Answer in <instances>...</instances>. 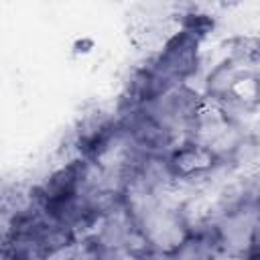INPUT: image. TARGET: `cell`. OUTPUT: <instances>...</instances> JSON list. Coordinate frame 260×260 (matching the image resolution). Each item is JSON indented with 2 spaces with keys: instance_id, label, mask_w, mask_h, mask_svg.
I'll return each mask as SVG.
<instances>
[{
  "instance_id": "6da1fadb",
  "label": "cell",
  "mask_w": 260,
  "mask_h": 260,
  "mask_svg": "<svg viewBox=\"0 0 260 260\" xmlns=\"http://www.w3.org/2000/svg\"><path fill=\"white\" fill-rule=\"evenodd\" d=\"M217 154L203 142H189L179 146L177 150H173V154L169 156V171L175 177H195L201 173H207L209 169L215 167L217 162Z\"/></svg>"
},
{
  "instance_id": "7a4b0ae2",
  "label": "cell",
  "mask_w": 260,
  "mask_h": 260,
  "mask_svg": "<svg viewBox=\"0 0 260 260\" xmlns=\"http://www.w3.org/2000/svg\"><path fill=\"white\" fill-rule=\"evenodd\" d=\"M144 238L150 246L158 248L160 252H175L185 244L187 232L183 228V223L179 221V217H175L173 213H152L148 215L146 223H144Z\"/></svg>"
},
{
  "instance_id": "3957f363",
  "label": "cell",
  "mask_w": 260,
  "mask_h": 260,
  "mask_svg": "<svg viewBox=\"0 0 260 260\" xmlns=\"http://www.w3.org/2000/svg\"><path fill=\"white\" fill-rule=\"evenodd\" d=\"M225 93L242 106H254L260 102V77L252 73L236 75L225 85Z\"/></svg>"
},
{
  "instance_id": "277c9868",
  "label": "cell",
  "mask_w": 260,
  "mask_h": 260,
  "mask_svg": "<svg viewBox=\"0 0 260 260\" xmlns=\"http://www.w3.org/2000/svg\"><path fill=\"white\" fill-rule=\"evenodd\" d=\"M195 260H213V258H209V256H201V258H195Z\"/></svg>"
}]
</instances>
